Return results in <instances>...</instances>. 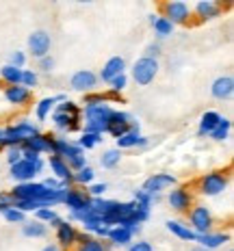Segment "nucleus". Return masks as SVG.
Returning a JSON list of instances; mask_svg holds the SVG:
<instances>
[{"label":"nucleus","mask_w":234,"mask_h":251,"mask_svg":"<svg viewBox=\"0 0 234 251\" xmlns=\"http://www.w3.org/2000/svg\"><path fill=\"white\" fill-rule=\"evenodd\" d=\"M158 11H160V18H165L167 22L171 24H180V26H189L191 24V7L182 0H169V2H160L158 4Z\"/></svg>","instance_id":"1"},{"label":"nucleus","mask_w":234,"mask_h":251,"mask_svg":"<svg viewBox=\"0 0 234 251\" xmlns=\"http://www.w3.org/2000/svg\"><path fill=\"white\" fill-rule=\"evenodd\" d=\"M228 182H230V176L226 171H210V174H206L204 177L197 180V193L200 195H208V197L221 195L228 188Z\"/></svg>","instance_id":"2"},{"label":"nucleus","mask_w":234,"mask_h":251,"mask_svg":"<svg viewBox=\"0 0 234 251\" xmlns=\"http://www.w3.org/2000/svg\"><path fill=\"white\" fill-rule=\"evenodd\" d=\"M186 217H189L191 229H193L197 236H200V234H208L212 229V223H215L212 212L208 210L206 206H202V203H193V208L186 212Z\"/></svg>","instance_id":"3"},{"label":"nucleus","mask_w":234,"mask_h":251,"mask_svg":"<svg viewBox=\"0 0 234 251\" xmlns=\"http://www.w3.org/2000/svg\"><path fill=\"white\" fill-rule=\"evenodd\" d=\"M158 74V61L148 59V56H141V59L134 61L132 65V80L137 82L139 87H145L156 78Z\"/></svg>","instance_id":"4"},{"label":"nucleus","mask_w":234,"mask_h":251,"mask_svg":"<svg viewBox=\"0 0 234 251\" xmlns=\"http://www.w3.org/2000/svg\"><path fill=\"white\" fill-rule=\"evenodd\" d=\"M46 191L48 188L41 182H24V184H15L9 195H11L13 201H41Z\"/></svg>","instance_id":"5"},{"label":"nucleus","mask_w":234,"mask_h":251,"mask_svg":"<svg viewBox=\"0 0 234 251\" xmlns=\"http://www.w3.org/2000/svg\"><path fill=\"white\" fill-rule=\"evenodd\" d=\"M63 203L70 208V212H87V210H91V197L87 195V191L82 193V191H78L76 186L65 188Z\"/></svg>","instance_id":"6"},{"label":"nucleus","mask_w":234,"mask_h":251,"mask_svg":"<svg viewBox=\"0 0 234 251\" xmlns=\"http://www.w3.org/2000/svg\"><path fill=\"white\" fill-rule=\"evenodd\" d=\"M167 201H169V206L174 208L176 212L186 214L191 208H193V193H191L186 186H176L174 191H169Z\"/></svg>","instance_id":"7"},{"label":"nucleus","mask_w":234,"mask_h":251,"mask_svg":"<svg viewBox=\"0 0 234 251\" xmlns=\"http://www.w3.org/2000/svg\"><path fill=\"white\" fill-rule=\"evenodd\" d=\"M50 48H52V39L46 30H33L28 37V50L35 59H44V56L50 54Z\"/></svg>","instance_id":"8"},{"label":"nucleus","mask_w":234,"mask_h":251,"mask_svg":"<svg viewBox=\"0 0 234 251\" xmlns=\"http://www.w3.org/2000/svg\"><path fill=\"white\" fill-rule=\"evenodd\" d=\"M70 85L74 91H82V93L91 91V89H96V85H98V74L91 70H80L70 78Z\"/></svg>","instance_id":"9"},{"label":"nucleus","mask_w":234,"mask_h":251,"mask_svg":"<svg viewBox=\"0 0 234 251\" xmlns=\"http://www.w3.org/2000/svg\"><path fill=\"white\" fill-rule=\"evenodd\" d=\"M191 13L197 18V22H206V20H215L221 13V4L212 2V0H200L195 7H191Z\"/></svg>","instance_id":"10"},{"label":"nucleus","mask_w":234,"mask_h":251,"mask_svg":"<svg viewBox=\"0 0 234 251\" xmlns=\"http://www.w3.org/2000/svg\"><path fill=\"white\" fill-rule=\"evenodd\" d=\"M210 96L215 100H230L234 96V78L232 76H219L210 85Z\"/></svg>","instance_id":"11"},{"label":"nucleus","mask_w":234,"mask_h":251,"mask_svg":"<svg viewBox=\"0 0 234 251\" xmlns=\"http://www.w3.org/2000/svg\"><path fill=\"white\" fill-rule=\"evenodd\" d=\"M126 61H124V56H113V59H108L106 63H104L100 76H98V80L102 82H111L113 78H117L119 74H126Z\"/></svg>","instance_id":"12"},{"label":"nucleus","mask_w":234,"mask_h":251,"mask_svg":"<svg viewBox=\"0 0 234 251\" xmlns=\"http://www.w3.org/2000/svg\"><path fill=\"white\" fill-rule=\"evenodd\" d=\"M176 184V177L169 176V174H154L152 177H148V180L143 182V191H148L150 195H154V193H160L165 191V188L174 186Z\"/></svg>","instance_id":"13"},{"label":"nucleus","mask_w":234,"mask_h":251,"mask_svg":"<svg viewBox=\"0 0 234 251\" xmlns=\"http://www.w3.org/2000/svg\"><path fill=\"white\" fill-rule=\"evenodd\" d=\"M54 229H56V240H59V245H61L63 249H72V247L76 245L78 229L72 226L70 221H61Z\"/></svg>","instance_id":"14"},{"label":"nucleus","mask_w":234,"mask_h":251,"mask_svg":"<svg viewBox=\"0 0 234 251\" xmlns=\"http://www.w3.org/2000/svg\"><path fill=\"white\" fill-rule=\"evenodd\" d=\"M4 98H7V102L15 104V106H24V104L30 102L33 91L22 87V85H7L4 87Z\"/></svg>","instance_id":"15"},{"label":"nucleus","mask_w":234,"mask_h":251,"mask_svg":"<svg viewBox=\"0 0 234 251\" xmlns=\"http://www.w3.org/2000/svg\"><path fill=\"white\" fill-rule=\"evenodd\" d=\"M117 141V150H130V148H148L150 145V139L148 137H141V132L137 130H128L124 137L115 139Z\"/></svg>","instance_id":"16"},{"label":"nucleus","mask_w":234,"mask_h":251,"mask_svg":"<svg viewBox=\"0 0 234 251\" xmlns=\"http://www.w3.org/2000/svg\"><path fill=\"white\" fill-rule=\"evenodd\" d=\"M230 240V234H223V232H208V234H200L197 236L195 243H200V247H204V249H210V251H215V249H219L223 247V243H228Z\"/></svg>","instance_id":"17"},{"label":"nucleus","mask_w":234,"mask_h":251,"mask_svg":"<svg viewBox=\"0 0 234 251\" xmlns=\"http://www.w3.org/2000/svg\"><path fill=\"white\" fill-rule=\"evenodd\" d=\"M37 176L35 174V167L28 160H20V163L11 165V177L18 180V184H24V182H33V177Z\"/></svg>","instance_id":"18"},{"label":"nucleus","mask_w":234,"mask_h":251,"mask_svg":"<svg viewBox=\"0 0 234 251\" xmlns=\"http://www.w3.org/2000/svg\"><path fill=\"white\" fill-rule=\"evenodd\" d=\"M52 122L59 130L65 132H76L80 130V115H65V113H54L52 115Z\"/></svg>","instance_id":"19"},{"label":"nucleus","mask_w":234,"mask_h":251,"mask_svg":"<svg viewBox=\"0 0 234 251\" xmlns=\"http://www.w3.org/2000/svg\"><path fill=\"white\" fill-rule=\"evenodd\" d=\"M113 115V108L108 104H100V106H85V117L89 122H100L108 126V119Z\"/></svg>","instance_id":"20"},{"label":"nucleus","mask_w":234,"mask_h":251,"mask_svg":"<svg viewBox=\"0 0 234 251\" xmlns=\"http://www.w3.org/2000/svg\"><path fill=\"white\" fill-rule=\"evenodd\" d=\"M167 229L174 236H178L180 240H189V243H195L197 240V234L191 229L189 226H184V223L180 221H167Z\"/></svg>","instance_id":"21"},{"label":"nucleus","mask_w":234,"mask_h":251,"mask_svg":"<svg viewBox=\"0 0 234 251\" xmlns=\"http://www.w3.org/2000/svg\"><path fill=\"white\" fill-rule=\"evenodd\" d=\"M22 234L26 238H44L48 234V226L41 221H24Z\"/></svg>","instance_id":"22"},{"label":"nucleus","mask_w":234,"mask_h":251,"mask_svg":"<svg viewBox=\"0 0 234 251\" xmlns=\"http://www.w3.org/2000/svg\"><path fill=\"white\" fill-rule=\"evenodd\" d=\"M106 238L111 240L113 245H117V247H126V245L132 243V234H130L128 229L119 227V226H115V227L108 229V236H106Z\"/></svg>","instance_id":"23"},{"label":"nucleus","mask_w":234,"mask_h":251,"mask_svg":"<svg viewBox=\"0 0 234 251\" xmlns=\"http://www.w3.org/2000/svg\"><path fill=\"white\" fill-rule=\"evenodd\" d=\"M219 122H221V115L219 113H217V111H206L204 115H202V119H200V137L210 134L212 128H215Z\"/></svg>","instance_id":"24"},{"label":"nucleus","mask_w":234,"mask_h":251,"mask_svg":"<svg viewBox=\"0 0 234 251\" xmlns=\"http://www.w3.org/2000/svg\"><path fill=\"white\" fill-rule=\"evenodd\" d=\"M150 24H152L154 33L158 35V37H169L171 33H174V24L167 22L165 18H160V15H150Z\"/></svg>","instance_id":"25"},{"label":"nucleus","mask_w":234,"mask_h":251,"mask_svg":"<svg viewBox=\"0 0 234 251\" xmlns=\"http://www.w3.org/2000/svg\"><path fill=\"white\" fill-rule=\"evenodd\" d=\"M119 163H122V150H117V148L106 150L100 156V165L104 167V169H115Z\"/></svg>","instance_id":"26"},{"label":"nucleus","mask_w":234,"mask_h":251,"mask_svg":"<svg viewBox=\"0 0 234 251\" xmlns=\"http://www.w3.org/2000/svg\"><path fill=\"white\" fill-rule=\"evenodd\" d=\"M0 78L7 85H20L22 82V70H15L11 65H2L0 67Z\"/></svg>","instance_id":"27"},{"label":"nucleus","mask_w":234,"mask_h":251,"mask_svg":"<svg viewBox=\"0 0 234 251\" xmlns=\"http://www.w3.org/2000/svg\"><path fill=\"white\" fill-rule=\"evenodd\" d=\"M20 148L22 145V137H20L18 132L13 130V126H9V128L2 130V141H0V148Z\"/></svg>","instance_id":"28"},{"label":"nucleus","mask_w":234,"mask_h":251,"mask_svg":"<svg viewBox=\"0 0 234 251\" xmlns=\"http://www.w3.org/2000/svg\"><path fill=\"white\" fill-rule=\"evenodd\" d=\"M230 128H232V124H230V119H223L221 117V122L212 128V132L208 134L212 141H226L228 139V134H230Z\"/></svg>","instance_id":"29"},{"label":"nucleus","mask_w":234,"mask_h":251,"mask_svg":"<svg viewBox=\"0 0 234 251\" xmlns=\"http://www.w3.org/2000/svg\"><path fill=\"white\" fill-rule=\"evenodd\" d=\"M13 130L20 134V137H22V141L35 137V134H39V128H37L35 124H30V122H20V124H15Z\"/></svg>","instance_id":"30"},{"label":"nucleus","mask_w":234,"mask_h":251,"mask_svg":"<svg viewBox=\"0 0 234 251\" xmlns=\"http://www.w3.org/2000/svg\"><path fill=\"white\" fill-rule=\"evenodd\" d=\"M102 134H93V132H82V137L78 139V148L80 150H91V148H96L98 143H102Z\"/></svg>","instance_id":"31"},{"label":"nucleus","mask_w":234,"mask_h":251,"mask_svg":"<svg viewBox=\"0 0 234 251\" xmlns=\"http://www.w3.org/2000/svg\"><path fill=\"white\" fill-rule=\"evenodd\" d=\"M93 177H96V171H93L89 165H87V167H82L80 171H76V174H74V186H76V184H80V186L91 184V182H93Z\"/></svg>","instance_id":"32"},{"label":"nucleus","mask_w":234,"mask_h":251,"mask_svg":"<svg viewBox=\"0 0 234 251\" xmlns=\"http://www.w3.org/2000/svg\"><path fill=\"white\" fill-rule=\"evenodd\" d=\"M54 104H56L54 98H44V100L37 104V108H35V115H37V119H46V117H48Z\"/></svg>","instance_id":"33"},{"label":"nucleus","mask_w":234,"mask_h":251,"mask_svg":"<svg viewBox=\"0 0 234 251\" xmlns=\"http://www.w3.org/2000/svg\"><path fill=\"white\" fill-rule=\"evenodd\" d=\"M59 217V214H56L54 210H52V208H39L37 212H35V221H41V223H50L54 221V219Z\"/></svg>","instance_id":"34"},{"label":"nucleus","mask_w":234,"mask_h":251,"mask_svg":"<svg viewBox=\"0 0 234 251\" xmlns=\"http://www.w3.org/2000/svg\"><path fill=\"white\" fill-rule=\"evenodd\" d=\"M37 82H39V78L33 70H22V82L20 85L26 89H33V87H37Z\"/></svg>","instance_id":"35"},{"label":"nucleus","mask_w":234,"mask_h":251,"mask_svg":"<svg viewBox=\"0 0 234 251\" xmlns=\"http://www.w3.org/2000/svg\"><path fill=\"white\" fill-rule=\"evenodd\" d=\"M65 163H67V167H70L72 174H74V171H80L82 167H87V156H85V154H80V156H72V158H67Z\"/></svg>","instance_id":"36"},{"label":"nucleus","mask_w":234,"mask_h":251,"mask_svg":"<svg viewBox=\"0 0 234 251\" xmlns=\"http://www.w3.org/2000/svg\"><path fill=\"white\" fill-rule=\"evenodd\" d=\"M2 217H4V221H9V223H24L26 221V214L20 212L18 208H9L7 212H2Z\"/></svg>","instance_id":"37"},{"label":"nucleus","mask_w":234,"mask_h":251,"mask_svg":"<svg viewBox=\"0 0 234 251\" xmlns=\"http://www.w3.org/2000/svg\"><path fill=\"white\" fill-rule=\"evenodd\" d=\"M100 104H108L104 93H87L85 96V106H100Z\"/></svg>","instance_id":"38"},{"label":"nucleus","mask_w":234,"mask_h":251,"mask_svg":"<svg viewBox=\"0 0 234 251\" xmlns=\"http://www.w3.org/2000/svg\"><path fill=\"white\" fill-rule=\"evenodd\" d=\"M134 203H141V206H152V195H150L148 191H143V188H139V191H134Z\"/></svg>","instance_id":"39"},{"label":"nucleus","mask_w":234,"mask_h":251,"mask_svg":"<svg viewBox=\"0 0 234 251\" xmlns=\"http://www.w3.org/2000/svg\"><path fill=\"white\" fill-rule=\"evenodd\" d=\"M78 251H106V245H102L100 240H96V238H89L87 243L80 245Z\"/></svg>","instance_id":"40"},{"label":"nucleus","mask_w":234,"mask_h":251,"mask_svg":"<svg viewBox=\"0 0 234 251\" xmlns=\"http://www.w3.org/2000/svg\"><path fill=\"white\" fill-rule=\"evenodd\" d=\"M108 85H111V91L122 93L124 89H126V85H128V76H126V74H119L117 78H113V80L108 82Z\"/></svg>","instance_id":"41"},{"label":"nucleus","mask_w":234,"mask_h":251,"mask_svg":"<svg viewBox=\"0 0 234 251\" xmlns=\"http://www.w3.org/2000/svg\"><path fill=\"white\" fill-rule=\"evenodd\" d=\"M56 113H65V115H80V108H78L74 102L65 100L63 104H59V108H56Z\"/></svg>","instance_id":"42"},{"label":"nucleus","mask_w":234,"mask_h":251,"mask_svg":"<svg viewBox=\"0 0 234 251\" xmlns=\"http://www.w3.org/2000/svg\"><path fill=\"white\" fill-rule=\"evenodd\" d=\"M24 63H26L24 52H13V54L9 56V63H7V65L15 67V70H22V67H24Z\"/></svg>","instance_id":"43"},{"label":"nucleus","mask_w":234,"mask_h":251,"mask_svg":"<svg viewBox=\"0 0 234 251\" xmlns=\"http://www.w3.org/2000/svg\"><path fill=\"white\" fill-rule=\"evenodd\" d=\"M37 67H39V72H46V74H50V72L54 70V59H52L50 54L44 56V59L37 61Z\"/></svg>","instance_id":"44"},{"label":"nucleus","mask_w":234,"mask_h":251,"mask_svg":"<svg viewBox=\"0 0 234 251\" xmlns=\"http://www.w3.org/2000/svg\"><path fill=\"white\" fill-rule=\"evenodd\" d=\"M128 251H154V247L148 243V240H137L128 247Z\"/></svg>","instance_id":"45"},{"label":"nucleus","mask_w":234,"mask_h":251,"mask_svg":"<svg viewBox=\"0 0 234 251\" xmlns=\"http://www.w3.org/2000/svg\"><path fill=\"white\" fill-rule=\"evenodd\" d=\"M7 160H9V165L20 163V160H22V151H20V148H9V151H7Z\"/></svg>","instance_id":"46"},{"label":"nucleus","mask_w":234,"mask_h":251,"mask_svg":"<svg viewBox=\"0 0 234 251\" xmlns=\"http://www.w3.org/2000/svg\"><path fill=\"white\" fill-rule=\"evenodd\" d=\"M104 191H106V184H91L89 188H87V195H91V197H100L104 195Z\"/></svg>","instance_id":"47"},{"label":"nucleus","mask_w":234,"mask_h":251,"mask_svg":"<svg viewBox=\"0 0 234 251\" xmlns=\"http://www.w3.org/2000/svg\"><path fill=\"white\" fill-rule=\"evenodd\" d=\"M158 54H160V46L158 44H150L148 48H145V54L143 56H148V59H158Z\"/></svg>","instance_id":"48"},{"label":"nucleus","mask_w":234,"mask_h":251,"mask_svg":"<svg viewBox=\"0 0 234 251\" xmlns=\"http://www.w3.org/2000/svg\"><path fill=\"white\" fill-rule=\"evenodd\" d=\"M46 188H50V191H56V188H63L61 186V180H56V177H46L44 182H41Z\"/></svg>","instance_id":"49"},{"label":"nucleus","mask_w":234,"mask_h":251,"mask_svg":"<svg viewBox=\"0 0 234 251\" xmlns=\"http://www.w3.org/2000/svg\"><path fill=\"white\" fill-rule=\"evenodd\" d=\"M104 96H106V102H108V100H113V102H122V96H119L117 91H106Z\"/></svg>","instance_id":"50"},{"label":"nucleus","mask_w":234,"mask_h":251,"mask_svg":"<svg viewBox=\"0 0 234 251\" xmlns=\"http://www.w3.org/2000/svg\"><path fill=\"white\" fill-rule=\"evenodd\" d=\"M33 167H35V174H41V171H44V167H46V163H44L41 158H37V160L33 163Z\"/></svg>","instance_id":"51"},{"label":"nucleus","mask_w":234,"mask_h":251,"mask_svg":"<svg viewBox=\"0 0 234 251\" xmlns=\"http://www.w3.org/2000/svg\"><path fill=\"white\" fill-rule=\"evenodd\" d=\"M108 229H111V227H106V226H100V227L96 229V234H98V236H102V238H106V236H108Z\"/></svg>","instance_id":"52"},{"label":"nucleus","mask_w":234,"mask_h":251,"mask_svg":"<svg viewBox=\"0 0 234 251\" xmlns=\"http://www.w3.org/2000/svg\"><path fill=\"white\" fill-rule=\"evenodd\" d=\"M9 208H13V201H0V214L7 212Z\"/></svg>","instance_id":"53"},{"label":"nucleus","mask_w":234,"mask_h":251,"mask_svg":"<svg viewBox=\"0 0 234 251\" xmlns=\"http://www.w3.org/2000/svg\"><path fill=\"white\" fill-rule=\"evenodd\" d=\"M41 251H61V249H59V245H46Z\"/></svg>","instance_id":"54"},{"label":"nucleus","mask_w":234,"mask_h":251,"mask_svg":"<svg viewBox=\"0 0 234 251\" xmlns=\"http://www.w3.org/2000/svg\"><path fill=\"white\" fill-rule=\"evenodd\" d=\"M191 251H210V249H204V247H200V245H197V247H193Z\"/></svg>","instance_id":"55"},{"label":"nucleus","mask_w":234,"mask_h":251,"mask_svg":"<svg viewBox=\"0 0 234 251\" xmlns=\"http://www.w3.org/2000/svg\"><path fill=\"white\" fill-rule=\"evenodd\" d=\"M0 141H2V128H0Z\"/></svg>","instance_id":"56"},{"label":"nucleus","mask_w":234,"mask_h":251,"mask_svg":"<svg viewBox=\"0 0 234 251\" xmlns=\"http://www.w3.org/2000/svg\"><path fill=\"white\" fill-rule=\"evenodd\" d=\"M226 251H234V249H226Z\"/></svg>","instance_id":"57"}]
</instances>
